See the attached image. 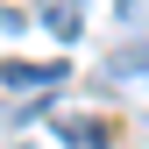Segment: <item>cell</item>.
I'll list each match as a JSON object with an SVG mask.
<instances>
[{
    "mask_svg": "<svg viewBox=\"0 0 149 149\" xmlns=\"http://www.w3.org/2000/svg\"><path fill=\"white\" fill-rule=\"evenodd\" d=\"M64 78H71L64 64H0V85L7 92H57Z\"/></svg>",
    "mask_w": 149,
    "mask_h": 149,
    "instance_id": "1",
    "label": "cell"
},
{
    "mask_svg": "<svg viewBox=\"0 0 149 149\" xmlns=\"http://www.w3.org/2000/svg\"><path fill=\"white\" fill-rule=\"evenodd\" d=\"M36 22L57 36V43H78V29H85V7H78V0H50V7L36 14Z\"/></svg>",
    "mask_w": 149,
    "mask_h": 149,
    "instance_id": "2",
    "label": "cell"
},
{
    "mask_svg": "<svg viewBox=\"0 0 149 149\" xmlns=\"http://www.w3.org/2000/svg\"><path fill=\"white\" fill-rule=\"evenodd\" d=\"M107 78H149V43H121V50H107Z\"/></svg>",
    "mask_w": 149,
    "mask_h": 149,
    "instance_id": "3",
    "label": "cell"
},
{
    "mask_svg": "<svg viewBox=\"0 0 149 149\" xmlns=\"http://www.w3.org/2000/svg\"><path fill=\"white\" fill-rule=\"evenodd\" d=\"M107 142H114L107 121H71V128H64V149H107Z\"/></svg>",
    "mask_w": 149,
    "mask_h": 149,
    "instance_id": "4",
    "label": "cell"
},
{
    "mask_svg": "<svg viewBox=\"0 0 149 149\" xmlns=\"http://www.w3.org/2000/svg\"><path fill=\"white\" fill-rule=\"evenodd\" d=\"M114 14H121V22H128V29H149V0H121V7H114Z\"/></svg>",
    "mask_w": 149,
    "mask_h": 149,
    "instance_id": "5",
    "label": "cell"
}]
</instances>
